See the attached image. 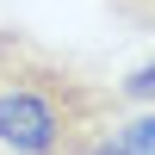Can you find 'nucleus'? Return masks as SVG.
Instances as JSON below:
<instances>
[{
    "mask_svg": "<svg viewBox=\"0 0 155 155\" xmlns=\"http://www.w3.org/2000/svg\"><path fill=\"white\" fill-rule=\"evenodd\" d=\"M149 81H155V74H149V62H143V68H130V81H124L118 93H124V99H137V106H149Z\"/></svg>",
    "mask_w": 155,
    "mask_h": 155,
    "instance_id": "20e7f679",
    "label": "nucleus"
},
{
    "mask_svg": "<svg viewBox=\"0 0 155 155\" xmlns=\"http://www.w3.org/2000/svg\"><path fill=\"white\" fill-rule=\"evenodd\" d=\"M149 137H155V118H149V106H137V118H118L93 143V155H149Z\"/></svg>",
    "mask_w": 155,
    "mask_h": 155,
    "instance_id": "f03ea898",
    "label": "nucleus"
},
{
    "mask_svg": "<svg viewBox=\"0 0 155 155\" xmlns=\"http://www.w3.org/2000/svg\"><path fill=\"white\" fill-rule=\"evenodd\" d=\"M106 6L118 12L130 31H149V25H155V0H106Z\"/></svg>",
    "mask_w": 155,
    "mask_h": 155,
    "instance_id": "7ed1b4c3",
    "label": "nucleus"
},
{
    "mask_svg": "<svg viewBox=\"0 0 155 155\" xmlns=\"http://www.w3.org/2000/svg\"><path fill=\"white\" fill-rule=\"evenodd\" d=\"M124 118V93L44 37L0 25V143L12 155H93Z\"/></svg>",
    "mask_w": 155,
    "mask_h": 155,
    "instance_id": "f257e3e1",
    "label": "nucleus"
}]
</instances>
